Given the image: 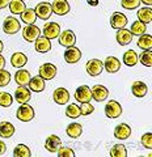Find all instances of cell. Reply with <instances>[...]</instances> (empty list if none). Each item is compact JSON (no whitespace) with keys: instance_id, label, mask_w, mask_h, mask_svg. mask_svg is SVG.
<instances>
[{"instance_id":"1","label":"cell","mask_w":152,"mask_h":157,"mask_svg":"<svg viewBox=\"0 0 152 157\" xmlns=\"http://www.w3.org/2000/svg\"><path fill=\"white\" fill-rule=\"evenodd\" d=\"M34 109L28 105V104H20V107L17 109V113H16V117L18 121L21 122H30L33 118H34Z\"/></svg>"},{"instance_id":"2","label":"cell","mask_w":152,"mask_h":157,"mask_svg":"<svg viewBox=\"0 0 152 157\" xmlns=\"http://www.w3.org/2000/svg\"><path fill=\"white\" fill-rule=\"evenodd\" d=\"M85 70H87V73L89 76H99L100 73L104 70V62L100 60V59H91L88 60V63L85 64Z\"/></svg>"},{"instance_id":"3","label":"cell","mask_w":152,"mask_h":157,"mask_svg":"<svg viewBox=\"0 0 152 157\" xmlns=\"http://www.w3.org/2000/svg\"><path fill=\"white\" fill-rule=\"evenodd\" d=\"M105 114L110 119H115V118L121 117L122 114V106L119 102L117 101H109L105 106Z\"/></svg>"},{"instance_id":"4","label":"cell","mask_w":152,"mask_h":157,"mask_svg":"<svg viewBox=\"0 0 152 157\" xmlns=\"http://www.w3.org/2000/svg\"><path fill=\"white\" fill-rule=\"evenodd\" d=\"M20 22H18V20L13 16H9L4 20L3 22V30L4 33L7 34H16L18 30H20Z\"/></svg>"},{"instance_id":"5","label":"cell","mask_w":152,"mask_h":157,"mask_svg":"<svg viewBox=\"0 0 152 157\" xmlns=\"http://www.w3.org/2000/svg\"><path fill=\"white\" fill-rule=\"evenodd\" d=\"M57 75V67L51 63H45L38 70V76H41L43 80H53Z\"/></svg>"},{"instance_id":"6","label":"cell","mask_w":152,"mask_h":157,"mask_svg":"<svg viewBox=\"0 0 152 157\" xmlns=\"http://www.w3.org/2000/svg\"><path fill=\"white\" fill-rule=\"evenodd\" d=\"M40 34H41L40 28H37L34 24H29V25L24 28V30H22V37L28 42H34L38 37H40Z\"/></svg>"},{"instance_id":"7","label":"cell","mask_w":152,"mask_h":157,"mask_svg":"<svg viewBox=\"0 0 152 157\" xmlns=\"http://www.w3.org/2000/svg\"><path fill=\"white\" fill-rule=\"evenodd\" d=\"M75 100L77 102H89L92 100V92L88 85H81L75 90Z\"/></svg>"},{"instance_id":"8","label":"cell","mask_w":152,"mask_h":157,"mask_svg":"<svg viewBox=\"0 0 152 157\" xmlns=\"http://www.w3.org/2000/svg\"><path fill=\"white\" fill-rule=\"evenodd\" d=\"M51 11L58 16H66L70 12V4L67 0H54L51 4Z\"/></svg>"},{"instance_id":"9","label":"cell","mask_w":152,"mask_h":157,"mask_svg":"<svg viewBox=\"0 0 152 157\" xmlns=\"http://www.w3.org/2000/svg\"><path fill=\"white\" fill-rule=\"evenodd\" d=\"M30 97H32L30 89L26 88V85H18V88L14 90V100L18 104H26L30 100Z\"/></svg>"},{"instance_id":"10","label":"cell","mask_w":152,"mask_h":157,"mask_svg":"<svg viewBox=\"0 0 152 157\" xmlns=\"http://www.w3.org/2000/svg\"><path fill=\"white\" fill-rule=\"evenodd\" d=\"M34 12H36L37 17L41 18V20H49L51 16V4L47 3V2H42L40 3L38 6L36 7V9H34Z\"/></svg>"},{"instance_id":"11","label":"cell","mask_w":152,"mask_h":157,"mask_svg":"<svg viewBox=\"0 0 152 157\" xmlns=\"http://www.w3.org/2000/svg\"><path fill=\"white\" fill-rule=\"evenodd\" d=\"M58 38H59V45L64 47L75 46V43H76V36L72 30H64L58 36Z\"/></svg>"},{"instance_id":"12","label":"cell","mask_w":152,"mask_h":157,"mask_svg":"<svg viewBox=\"0 0 152 157\" xmlns=\"http://www.w3.org/2000/svg\"><path fill=\"white\" fill-rule=\"evenodd\" d=\"M81 58V51L75 46H70L66 48L64 51V60L70 64H73V63H77Z\"/></svg>"},{"instance_id":"13","label":"cell","mask_w":152,"mask_h":157,"mask_svg":"<svg viewBox=\"0 0 152 157\" xmlns=\"http://www.w3.org/2000/svg\"><path fill=\"white\" fill-rule=\"evenodd\" d=\"M110 25L114 29H123L127 25V17L121 12H114L110 17Z\"/></svg>"},{"instance_id":"14","label":"cell","mask_w":152,"mask_h":157,"mask_svg":"<svg viewBox=\"0 0 152 157\" xmlns=\"http://www.w3.org/2000/svg\"><path fill=\"white\" fill-rule=\"evenodd\" d=\"M53 98L58 105H66L70 101V92L66 88H58L53 93Z\"/></svg>"},{"instance_id":"15","label":"cell","mask_w":152,"mask_h":157,"mask_svg":"<svg viewBox=\"0 0 152 157\" xmlns=\"http://www.w3.org/2000/svg\"><path fill=\"white\" fill-rule=\"evenodd\" d=\"M60 34V26L58 22H49L43 28V36L49 39H54Z\"/></svg>"},{"instance_id":"16","label":"cell","mask_w":152,"mask_h":157,"mask_svg":"<svg viewBox=\"0 0 152 157\" xmlns=\"http://www.w3.org/2000/svg\"><path fill=\"white\" fill-rule=\"evenodd\" d=\"M91 92H92V98L99 102L105 101L107 96H109V90H107L104 85H95L91 89Z\"/></svg>"},{"instance_id":"17","label":"cell","mask_w":152,"mask_h":157,"mask_svg":"<svg viewBox=\"0 0 152 157\" xmlns=\"http://www.w3.org/2000/svg\"><path fill=\"white\" fill-rule=\"evenodd\" d=\"M130 135H131V128H130V126L126 123H119L114 128V136H115V139H118V140L129 139Z\"/></svg>"},{"instance_id":"18","label":"cell","mask_w":152,"mask_h":157,"mask_svg":"<svg viewBox=\"0 0 152 157\" xmlns=\"http://www.w3.org/2000/svg\"><path fill=\"white\" fill-rule=\"evenodd\" d=\"M60 145H62V140H60V137L57 135H50L45 140V148L49 152H51V153H55V152L59 149Z\"/></svg>"},{"instance_id":"19","label":"cell","mask_w":152,"mask_h":157,"mask_svg":"<svg viewBox=\"0 0 152 157\" xmlns=\"http://www.w3.org/2000/svg\"><path fill=\"white\" fill-rule=\"evenodd\" d=\"M36 43H34V48H36V51L38 52H49L51 50V42L50 39L46 38L45 36L43 37H38L36 41H34Z\"/></svg>"},{"instance_id":"20","label":"cell","mask_w":152,"mask_h":157,"mask_svg":"<svg viewBox=\"0 0 152 157\" xmlns=\"http://www.w3.org/2000/svg\"><path fill=\"white\" fill-rule=\"evenodd\" d=\"M28 85H29V89H30L32 92H36V93H40L42 90H45V80H43L41 76L30 77Z\"/></svg>"},{"instance_id":"21","label":"cell","mask_w":152,"mask_h":157,"mask_svg":"<svg viewBox=\"0 0 152 157\" xmlns=\"http://www.w3.org/2000/svg\"><path fill=\"white\" fill-rule=\"evenodd\" d=\"M104 68L109 72V73H115L119 71L121 68V62L117 59L115 56H107L105 59V63H104Z\"/></svg>"},{"instance_id":"22","label":"cell","mask_w":152,"mask_h":157,"mask_svg":"<svg viewBox=\"0 0 152 157\" xmlns=\"http://www.w3.org/2000/svg\"><path fill=\"white\" fill-rule=\"evenodd\" d=\"M117 42L119 43L121 46H126L131 43L132 41V34L130 33V30H127V29H118V32H117Z\"/></svg>"},{"instance_id":"23","label":"cell","mask_w":152,"mask_h":157,"mask_svg":"<svg viewBox=\"0 0 152 157\" xmlns=\"http://www.w3.org/2000/svg\"><path fill=\"white\" fill-rule=\"evenodd\" d=\"M131 92L132 94H134L135 97H144L147 94V92H148V88H147V85L144 84L143 81H134L131 85Z\"/></svg>"},{"instance_id":"24","label":"cell","mask_w":152,"mask_h":157,"mask_svg":"<svg viewBox=\"0 0 152 157\" xmlns=\"http://www.w3.org/2000/svg\"><path fill=\"white\" fill-rule=\"evenodd\" d=\"M26 63H28V58L25 54H22V52H14L11 58V64L14 68H21L25 66Z\"/></svg>"},{"instance_id":"25","label":"cell","mask_w":152,"mask_h":157,"mask_svg":"<svg viewBox=\"0 0 152 157\" xmlns=\"http://www.w3.org/2000/svg\"><path fill=\"white\" fill-rule=\"evenodd\" d=\"M30 72L26 70H18L14 73V81L17 82L18 85H28L29 80H30Z\"/></svg>"},{"instance_id":"26","label":"cell","mask_w":152,"mask_h":157,"mask_svg":"<svg viewBox=\"0 0 152 157\" xmlns=\"http://www.w3.org/2000/svg\"><path fill=\"white\" fill-rule=\"evenodd\" d=\"M67 135L72 137V139H77L81 134H83V127L80 123H76V122H73V123H70L67 126Z\"/></svg>"},{"instance_id":"27","label":"cell","mask_w":152,"mask_h":157,"mask_svg":"<svg viewBox=\"0 0 152 157\" xmlns=\"http://www.w3.org/2000/svg\"><path fill=\"white\" fill-rule=\"evenodd\" d=\"M14 134V126L9 122H2L0 123V136L3 139H8V137L13 136Z\"/></svg>"},{"instance_id":"28","label":"cell","mask_w":152,"mask_h":157,"mask_svg":"<svg viewBox=\"0 0 152 157\" xmlns=\"http://www.w3.org/2000/svg\"><path fill=\"white\" fill-rule=\"evenodd\" d=\"M21 14V20H22V22H25V24H34L36 22V20H37V14L36 12H34V9L33 8H26V9H24V11L20 13Z\"/></svg>"},{"instance_id":"29","label":"cell","mask_w":152,"mask_h":157,"mask_svg":"<svg viewBox=\"0 0 152 157\" xmlns=\"http://www.w3.org/2000/svg\"><path fill=\"white\" fill-rule=\"evenodd\" d=\"M138 20L144 24H150L152 21V11H151V7H144V8H140L138 13Z\"/></svg>"},{"instance_id":"30","label":"cell","mask_w":152,"mask_h":157,"mask_svg":"<svg viewBox=\"0 0 152 157\" xmlns=\"http://www.w3.org/2000/svg\"><path fill=\"white\" fill-rule=\"evenodd\" d=\"M8 7H9V11H11L12 14H20L24 9H26V6L22 0H11Z\"/></svg>"},{"instance_id":"31","label":"cell","mask_w":152,"mask_h":157,"mask_svg":"<svg viewBox=\"0 0 152 157\" xmlns=\"http://www.w3.org/2000/svg\"><path fill=\"white\" fill-rule=\"evenodd\" d=\"M147 30V24L139 21V20H136L135 22H132V25L130 28V33L132 36H142V34H144Z\"/></svg>"},{"instance_id":"32","label":"cell","mask_w":152,"mask_h":157,"mask_svg":"<svg viewBox=\"0 0 152 157\" xmlns=\"http://www.w3.org/2000/svg\"><path fill=\"white\" fill-rule=\"evenodd\" d=\"M123 63L127 67H134L138 63V54L134 50H129L123 54Z\"/></svg>"},{"instance_id":"33","label":"cell","mask_w":152,"mask_h":157,"mask_svg":"<svg viewBox=\"0 0 152 157\" xmlns=\"http://www.w3.org/2000/svg\"><path fill=\"white\" fill-rule=\"evenodd\" d=\"M138 46L143 50H151L152 47V36L151 34H142L138 39Z\"/></svg>"},{"instance_id":"34","label":"cell","mask_w":152,"mask_h":157,"mask_svg":"<svg viewBox=\"0 0 152 157\" xmlns=\"http://www.w3.org/2000/svg\"><path fill=\"white\" fill-rule=\"evenodd\" d=\"M110 156L111 157H126L127 156V149L123 144H115L111 147L110 149Z\"/></svg>"},{"instance_id":"35","label":"cell","mask_w":152,"mask_h":157,"mask_svg":"<svg viewBox=\"0 0 152 157\" xmlns=\"http://www.w3.org/2000/svg\"><path fill=\"white\" fill-rule=\"evenodd\" d=\"M13 156L14 157H30L32 152H30V149H29L26 145L18 144L16 148L13 149Z\"/></svg>"},{"instance_id":"36","label":"cell","mask_w":152,"mask_h":157,"mask_svg":"<svg viewBox=\"0 0 152 157\" xmlns=\"http://www.w3.org/2000/svg\"><path fill=\"white\" fill-rule=\"evenodd\" d=\"M66 115L71 119H77L80 117V107L76 104H70L66 109Z\"/></svg>"},{"instance_id":"37","label":"cell","mask_w":152,"mask_h":157,"mask_svg":"<svg viewBox=\"0 0 152 157\" xmlns=\"http://www.w3.org/2000/svg\"><path fill=\"white\" fill-rule=\"evenodd\" d=\"M138 60L146 67L152 66V51L151 50H144V52L140 54V56H138Z\"/></svg>"},{"instance_id":"38","label":"cell","mask_w":152,"mask_h":157,"mask_svg":"<svg viewBox=\"0 0 152 157\" xmlns=\"http://www.w3.org/2000/svg\"><path fill=\"white\" fill-rule=\"evenodd\" d=\"M13 102L12 94H9L8 92H0V106L2 107H9Z\"/></svg>"},{"instance_id":"39","label":"cell","mask_w":152,"mask_h":157,"mask_svg":"<svg viewBox=\"0 0 152 157\" xmlns=\"http://www.w3.org/2000/svg\"><path fill=\"white\" fill-rule=\"evenodd\" d=\"M9 82H11V73L2 68L0 70V86H7Z\"/></svg>"},{"instance_id":"40","label":"cell","mask_w":152,"mask_h":157,"mask_svg":"<svg viewBox=\"0 0 152 157\" xmlns=\"http://www.w3.org/2000/svg\"><path fill=\"white\" fill-rule=\"evenodd\" d=\"M121 4L125 9H130L131 11V9H135L139 7L140 0H121Z\"/></svg>"},{"instance_id":"41","label":"cell","mask_w":152,"mask_h":157,"mask_svg":"<svg viewBox=\"0 0 152 157\" xmlns=\"http://www.w3.org/2000/svg\"><path fill=\"white\" fill-rule=\"evenodd\" d=\"M57 155L58 157H73L75 153H73V151L71 148H67V147H59V149L57 151Z\"/></svg>"},{"instance_id":"42","label":"cell","mask_w":152,"mask_h":157,"mask_svg":"<svg viewBox=\"0 0 152 157\" xmlns=\"http://www.w3.org/2000/svg\"><path fill=\"white\" fill-rule=\"evenodd\" d=\"M95 111V107H93L89 102H83L80 106V115H89Z\"/></svg>"},{"instance_id":"43","label":"cell","mask_w":152,"mask_h":157,"mask_svg":"<svg viewBox=\"0 0 152 157\" xmlns=\"http://www.w3.org/2000/svg\"><path fill=\"white\" fill-rule=\"evenodd\" d=\"M142 144H143V147L147 149L152 148V134L151 132H147V134L142 136Z\"/></svg>"},{"instance_id":"44","label":"cell","mask_w":152,"mask_h":157,"mask_svg":"<svg viewBox=\"0 0 152 157\" xmlns=\"http://www.w3.org/2000/svg\"><path fill=\"white\" fill-rule=\"evenodd\" d=\"M6 151H7V145H6V143H4L3 140H0V156H3L4 153H6Z\"/></svg>"},{"instance_id":"45","label":"cell","mask_w":152,"mask_h":157,"mask_svg":"<svg viewBox=\"0 0 152 157\" xmlns=\"http://www.w3.org/2000/svg\"><path fill=\"white\" fill-rule=\"evenodd\" d=\"M11 0H0V9H4L6 7H8V4Z\"/></svg>"},{"instance_id":"46","label":"cell","mask_w":152,"mask_h":157,"mask_svg":"<svg viewBox=\"0 0 152 157\" xmlns=\"http://www.w3.org/2000/svg\"><path fill=\"white\" fill-rule=\"evenodd\" d=\"M87 3L89 4L91 7H97L99 6V0H87Z\"/></svg>"},{"instance_id":"47","label":"cell","mask_w":152,"mask_h":157,"mask_svg":"<svg viewBox=\"0 0 152 157\" xmlns=\"http://www.w3.org/2000/svg\"><path fill=\"white\" fill-rule=\"evenodd\" d=\"M6 67V59H4L2 55H0V70H2V68H4Z\"/></svg>"},{"instance_id":"48","label":"cell","mask_w":152,"mask_h":157,"mask_svg":"<svg viewBox=\"0 0 152 157\" xmlns=\"http://www.w3.org/2000/svg\"><path fill=\"white\" fill-rule=\"evenodd\" d=\"M140 3H143V4H146V6H150L151 7L152 0H140Z\"/></svg>"},{"instance_id":"49","label":"cell","mask_w":152,"mask_h":157,"mask_svg":"<svg viewBox=\"0 0 152 157\" xmlns=\"http://www.w3.org/2000/svg\"><path fill=\"white\" fill-rule=\"evenodd\" d=\"M3 48H4V43H3V41H2V39H0V54H2Z\"/></svg>"},{"instance_id":"50","label":"cell","mask_w":152,"mask_h":157,"mask_svg":"<svg viewBox=\"0 0 152 157\" xmlns=\"http://www.w3.org/2000/svg\"><path fill=\"white\" fill-rule=\"evenodd\" d=\"M22 2H24V0H22Z\"/></svg>"}]
</instances>
